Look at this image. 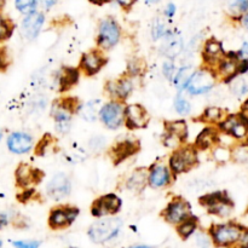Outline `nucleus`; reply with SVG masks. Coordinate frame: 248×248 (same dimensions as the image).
<instances>
[{
	"label": "nucleus",
	"mask_w": 248,
	"mask_h": 248,
	"mask_svg": "<svg viewBox=\"0 0 248 248\" xmlns=\"http://www.w3.org/2000/svg\"><path fill=\"white\" fill-rule=\"evenodd\" d=\"M198 162V149L191 144H183L177 148L169 157V167L174 177L191 171Z\"/></svg>",
	"instance_id": "1"
},
{
	"label": "nucleus",
	"mask_w": 248,
	"mask_h": 248,
	"mask_svg": "<svg viewBox=\"0 0 248 248\" xmlns=\"http://www.w3.org/2000/svg\"><path fill=\"white\" fill-rule=\"evenodd\" d=\"M241 22H242V26H244L245 28L248 29V11L244 15V17H242V21Z\"/></svg>",
	"instance_id": "53"
},
{
	"label": "nucleus",
	"mask_w": 248,
	"mask_h": 248,
	"mask_svg": "<svg viewBox=\"0 0 248 248\" xmlns=\"http://www.w3.org/2000/svg\"><path fill=\"white\" fill-rule=\"evenodd\" d=\"M70 191H72V183L69 177L62 172L55 174L46 186V194L48 198L55 201L64 200L70 195Z\"/></svg>",
	"instance_id": "17"
},
{
	"label": "nucleus",
	"mask_w": 248,
	"mask_h": 248,
	"mask_svg": "<svg viewBox=\"0 0 248 248\" xmlns=\"http://www.w3.org/2000/svg\"><path fill=\"white\" fill-rule=\"evenodd\" d=\"M39 1L41 2V5H43L45 9H50V7H52L53 5L56 4L57 0H39Z\"/></svg>",
	"instance_id": "52"
},
{
	"label": "nucleus",
	"mask_w": 248,
	"mask_h": 248,
	"mask_svg": "<svg viewBox=\"0 0 248 248\" xmlns=\"http://www.w3.org/2000/svg\"><path fill=\"white\" fill-rule=\"evenodd\" d=\"M4 5H5V0H0V10L4 7Z\"/></svg>",
	"instance_id": "58"
},
{
	"label": "nucleus",
	"mask_w": 248,
	"mask_h": 248,
	"mask_svg": "<svg viewBox=\"0 0 248 248\" xmlns=\"http://www.w3.org/2000/svg\"><path fill=\"white\" fill-rule=\"evenodd\" d=\"M244 228L234 222L222 223V224H213L210 228L211 241L213 245L219 248H229L239 242Z\"/></svg>",
	"instance_id": "2"
},
{
	"label": "nucleus",
	"mask_w": 248,
	"mask_h": 248,
	"mask_svg": "<svg viewBox=\"0 0 248 248\" xmlns=\"http://www.w3.org/2000/svg\"><path fill=\"white\" fill-rule=\"evenodd\" d=\"M53 142V138L51 137L50 135H45L43 138L40 140V142L36 144V148H35V153L38 155H44L46 153V149H47L48 147H50L51 143Z\"/></svg>",
	"instance_id": "41"
},
{
	"label": "nucleus",
	"mask_w": 248,
	"mask_h": 248,
	"mask_svg": "<svg viewBox=\"0 0 248 248\" xmlns=\"http://www.w3.org/2000/svg\"><path fill=\"white\" fill-rule=\"evenodd\" d=\"M15 5H16V9L18 10L21 14L27 16V15L35 11L36 0H15Z\"/></svg>",
	"instance_id": "38"
},
{
	"label": "nucleus",
	"mask_w": 248,
	"mask_h": 248,
	"mask_svg": "<svg viewBox=\"0 0 248 248\" xmlns=\"http://www.w3.org/2000/svg\"><path fill=\"white\" fill-rule=\"evenodd\" d=\"M128 248H155V247H152V246H145V245H138V246H131Z\"/></svg>",
	"instance_id": "55"
},
{
	"label": "nucleus",
	"mask_w": 248,
	"mask_h": 248,
	"mask_svg": "<svg viewBox=\"0 0 248 248\" xmlns=\"http://www.w3.org/2000/svg\"><path fill=\"white\" fill-rule=\"evenodd\" d=\"M121 29L118 22L111 17H107L99 23L97 46L98 50L107 51L113 48L120 41Z\"/></svg>",
	"instance_id": "6"
},
{
	"label": "nucleus",
	"mask_w": 248,
	"mask_h": 248,
	"mask_svg": "<svg viewBox=\"0 0 248 248\" xmlns=\"http://www.w3.org/2000/svg\"><path fill=\"white\" fill-rule=\"evenodd\" d=\"M167 29H166V26H165L164 22L161 21H155L154 24H153V28H152V36L154 40H159V39L164 38L165 35L167 34Z\"/></svg>",
	"instance_id": "39"
},
{
	"label": "nucleus",
	"mask_w": 248,
	"mask_h": 248,
	"mask_svg": "<svg viewBox=\"0 0 248 248\" xmlns=\"http://www.w3.org/2000/svg\"><path fill=\"white\" fill-rule=\"evenodd\" d=\"M140 145L138 140H125L113 145L109 150V155H110L111 161L114 162V165H119L125 161V160H127L130 156L135 155L136 153L140 152Z\"/></svg>",
	"instance_id": "22"
},
{
	"label": "nucleus",
	"mask_w": 248,
	"mask_h": 248,
	"mask_svg": "<svg viewBox=\"0 0 248 248\" xmlns=\"http://www.w3.org/2000/svg\"><path fill=\"white\" fill-rule=\"evenodd\" d=\"M232 10L236 12H247L248 11V0H229Z\"/></svg>",
	"instance_id": "43"
},
{
	"label": "nucleus",
	"mask_w": 248,
	"mask_h": 248,
	"mask_svg": "<svg viewBox=\"0 0 248 248\" xmlns=\"http://www.w3.org/2000/svg\"><path fill=\"white\" fill-rule=\"evenodd\" d=\"M124 110L125 106L121 102L110 101L102 106L98 118L109 130H118L124 125Z\"/></svg>",
	"instance_id": "12"
},
{
	"label": "nucleus",
	"mask_w": 248,
	"mask_h": 248,
	"mask_svg": "<svg viewBox=\"0 0 248 248\" xmlns=\"http://www.w3.org/2000/svg\"><path fill=\"white\" fill-rule=\"evenodd\" d=\"M194 72H195V70L191 67H182L181 69L177 70L173 79H172V82H173L174 87H176L179 92L186 91V87H188L189 81H190L191 77H193Z\"/></svg>",
	"instance_id": "30"
},
{
	"label": "nucleus",
	"mask_w": 248,
	"mask_h": 248,
	"mask_svg": "<svg viewBox=\"0 0 248 248\" xmlns=\"http://www.w3.org/2000/svg\"><path fill=\"white\" fill-rule=\"evenodd\" d=\"M225 56V51L223 48V45L217 39H208L205 43L201 52L202 62L205 68L213 70L216 65L222 61V58Z\"/></svg>",
	"instance_id": "21"
},
{
	"label": "nucleus",
	"mask_w": 248,
	"mask_h": 248,
	"mask_svg": "<svg viewBox=\"0 0 248 248\" xmlns=\"http://www.w3.org/2000/svg\"><path fill=\"white\" fill-rule=\"evenodd\" d=\"M79 216V208L70 205H58L50 211L48 227L52 230H63L69 228Z\"/></svg>",
	"instance_id": "8"
},
{
	"label": "nucleus",
	"mask_w": 248,
	"mask_h": 248,
	"mask_svg": "<svg viewBox=\"0 0 248 248\" xmlns=\"http://www.w3.org/2000/svg\"><path fill=\"white\" fill-rule=\"evenodd\" d=\"M174 110L179 115H189L191 111V104L188 99L182 96H177L174 99Z\"/></svg>",
	"instance_id": "37"
},
{
	"label": "nucleus",
	"mask_w": 248,
	"mask_h": 248,
	"mask_svg": "<svg viewBox=\"0 0 248 248\" xmlns=\"http://www.w3.org/2000/svg\"><path fill=\"white\" fill-rule=\"evenodd\" d=\"M148 184V171L138 169L132 172L130 177L126 179V189L135 194H140Z\"/></svg>",
	"instance_id": "28"
},
{
	"label": "nucleus",
	"mask_w": 248,
	"mask_h": 248,
	"mask_svg": "<svg viewBox=\"0 0 248 248\" xmlns=\"http://www.w3.org/2000/svg\"><path fill=\"white\" fill-rule=\"evenodd\" d=\"M0 248H2V242H1V240H0Z\"/></svg>",
	"instance_id": "60"
},
{
	"label": "nucleus",
	"mask_w": 248,
	"mask_h": 248,
	"mask_svg": "<svg viewBox=\"0 0 248 248\" xmlns=\"http://www.w3.org/2000/svg\"><path fill=\"white\" fill-rule=\"evenodd\" d=\"M213 157L219 164H225V162L232 159V150L228 149L224 145H217L213 149Z\"/></svg>",
	"instance_id": "36"
},
{
	"label": "nucleus",
	"mask_w": 248,
	"mask_h": 248,
	"mask_svg": "<svg viewBox=\"0 0 248 248\" xmlns=\"http://www.w3.org/2000/svg\"><path fill=\"white\" fill-rule=\"evenodd\" d=\"M237 244H239L237 248H248V229H244L241 237H240Z\"/></svg>",
	"instance_id": "47"
},
{
	"label": "nucleus",
	"mask_w": 248,
	"mask_h": 248,
	"mask_svg": "<svg viewBox=\"0 0 248 248\" xmlns=\"http://www.w3.org/2000/svg\"><path fill=\"white\" fill-rule=\"evenodd\" d=\"M240 58L237 52L225 53L219 63L215 67L213 73L217 78H222L225 82H230L239 75Z\"/></svg>",
	"instance_id": "19"
},
{
	"label": "nucleus",
	"mask_w": 248,
	"mask_h": 248,
	"mask_svg": "<svg viewBox=\"0 0 248 248\" xmlns=\"http://www.w3.org/2000/svg\"><path fill=\"white\" fill-rule=\"evenodd\" d=\"M104 90H106L108 96L111 98V101L124 103L133 92L132 78L121 77L119 79L108 80L106 82Z\"/></svg>",
	"instance_id": "14"
},
{
	"label": "nucleus",
	"mask_w": 248,
	"mask_h": 248,
	"mask_svg": "<svg viewBox=\"0 0 248 248\" xmlns=\"http://www.w3.org/2000/svg\"><path fill=\"white\" fill-rule=\"evenodd\" d=\"M79 69L73 67H64L60 72L57 78V85L60 86V91L64 92L75 86L79 80Z\"/></svg>",
	"instance_id": "27"
},
{
	"label": "nucleus",
	"mask_w": 248,
	"mask_h": 248,
	"mask_svg": "<svg viewBox=\"0 0 248 248\" xmlns=\"http://www.w3.org/2000/svg\"><path fill=\"white\" fill-rule=\"evenodd\" d=\"M12 33H14V24L10 22V19L0 15V43L7 40Z\"/></svg>",
	"instance_id": "34"
},
{
	"label": "nucleus",
	"mask_w": 248,
	"mask_h": 248,
	"mask_svg": "<svg viewBox=\"0 0 248 248\" xmlns=\"http://www.w3.org/2000/svg\"><path fill=\"white\" fill-rule=\"evenodd\" d=\"M89 147L93 153H101L106 147V138L101 137V136H96V137L91 138Z\"/></svg>",
	"instance_id": "40"
},
{
	"label": "nucleus",
	"mask_w": 248,
	"mask_h": 248,
	"mask_svg": "<svg viewBox=\"0 0 248 248\" xmlns=\"http://www.w3.org/2000/svg\"><path fill=\"white\" fill-rule=\"evenodd\" d=\"M166 132H165L162 143L167 148L176 150L182 147L188 138V125L184 120H174L166 123Z\"/></svg>",
	"instance_id": "13"
},
{
	"label": "nucleus",
	"mask_w": 248,
	"mask_h": 248,
	"mask_svg": "<svg viewBox=\"0 0 248 248\" xmlns=\"http://www.w3.org/2000/svg\"><path fill=\"white\" fill-rule=\"evenodd\" d=\"M106 63L107 58L104 56L103 51L96 48V50L85 52L81 56L79 63V69L87 77H93L104 67Z\"/></svg>",
	"instance_id": "18"
},
{
	"label": "nucleus",
	"mask_w": 248,
	"mask_h": 248,
	"mask_svg": "<svg viewBox=\"0 0 248 248\" xmlns=\"http://www.w3.org/2000/svg\"><path fill=\"white\" fill-rule=\"evenodd\" d=\"M174 14H176V6H174L173 4L167 5L166 10H165V15H166L169 18H171V17H173Z\"/></svg>",
	"instance_id": "51"
},
{
	"label": "nucleus",
	"mask_w": 248,
	"mask_h": 248,
	"mask_svg": "<svg viewBox=\"0 0 248 248\" xmlns=\"http://www.w3.org/2000/svg\"><path fill=\"white\" fill-rule=\"evenodd\" d=\"M44 21H45V17L41 12L34 11L31 14L27 15L21 24V31L24 38L27 40H34L40 33Z\"/></svg>",
	"instance_id": "24"
},
{
	"label": "nucleus",
	"mask_w": 248,
	"mask_h": 248,
	"mask_svg": "<svg viewBox=\"0 0 248 248\" xmlns=\"http://www.w3.org/2000/svg\"><path fill=\"white\" fill-rule=\"evenodd\" d=\"M6 144L10 152L17 155H22L27 154L33 149L34 140L29 133L17 131V132H12L7 137Z\"/></svg>",
	"instance_id": "23"
},
{
	"label": "nucleus",
	"mask_w": 248,
	"mask_h": 248,
	"mask_svg": "<svg viewBox=\"0 0 248 248\" xmlns=\"http://www.w3.org/2000/svg\"><path fill=\"white\" fill-rule=\"evenodd\" d=\"M7 65H9V56L5 48L0 47V72H4Z\"/></svg>",
	"instance_id": "46"
},
{
	"label": "nucleus",
	"mask_w": 248,
	"mask_h": 248,
	"mask_svg": "<svg viewBox=\"0 0 248 248\" xmlns=\"http://www.w3.org/2000/svg\"><path fill=\"white\" fill-rule=\"evenodd\" d=\"M162 39H164V43L161 45V52L169 58L177 57L183 48V41L181 36L169 31Z\"/></svg>",
	"instance_id": "26"
},
{
	"label": "nucleus",
	"mask_w": 248,
	"mask_h": 248,
	"mask_svg": "<svg viewBox=\"0 0 248 248\" xmlns=\"http://www.w3.org/2000/svg\"><path fill=\"white\" fill-rule=\"evenodd\" d=\"M244 110L248 111V99H247L246 102H245V104H244Z\"/></svg>",
	"instance_id": "57"
},
{
	"label": "nucleus",
	"mask_w": 248,
	"mask_h": 248,
	"mask_svg": "<svg viewBox=\"0 0 248 248\" xmlns=\"http://www.w3.org/2000/svg\"><path fill=\"white\" fill-rule=\"evenodd\" d=\"M149 123V114L140 104H128L124 110V125L128 130H140Z\"/></svg>",
	"instance_id": "15"
},
{
	"label": "nucleus",
	"mask_w": 248,
	"mask_h": 248,
	"mask_svg": "<svg viewBox=\"0 0 248 248\" xmlns=\"http://www.w3.org/2000/svg\"><path fill=\"white\" fill-rule=\"evenodd\" d=\"M218 140H219V131L213 126H208L199 133L194 147L198 150H207L218 144Z\"/></svg>",
	"instance_id": "25"
},
{
	"label": "nucleus",
	"mask_w": 248,
	"mask_h": 248,
	"mask_svg": "<svg viewBox=\"0 0 248 248\" xmlns=\"http://www.w3.org/2000/svg\"><path fill=\"white\" fill-rule=\"evenodd\" d=\"M199 201H200V205L208 211V213L222 218L232 215V211L234 208L232 199L228 196L225 191L205 194L199 199Z\"/></svg>",
	"instance_id": "5"
},
{
	"label": "nucleus",
	"mask_w": 248,
	"mask_h": 248,
	"mask_svg": "<svg viewBox=\"0 0 248 248\" xmlns=\"http://www.w3.org/2000/svg\"><path fill=\"white\" fill-rule=\"evenodd\" d=\"M123 222L120 218L106 217L93 223L89 229V237L94 244H106L115 239L121 232Z\"/></svg>",
	"instance_id": "3"
},
{
	"label": "nucleus",
	"mask_w": 248,
	"mask_h": 248,
	"mask_svg": "<svg viewBox=\"0 0 248 248\" xmlns=\"http://www.w3.org/2000/svg\"><path fill=\"white\" fill-rule=\"evenodd\" d=\"M135 1L136 0H116V2H118L121 7H124V9L126 10L130 9V7L135 4Z\"/></svg>",
	"instance_id": "49"
},
{
	"label": "nucleus",
	"mask_w": 248,
	"mask_h": 248,
	"mask_svg": "<svg viewBox=\"0 0 248 248\" xmlns=\"http://www.w3.org/2000/svg\"><path fill=\"white\" fill-rule=\"evenodd\" d=\"M225 113L222 108L216 106H210L203 110L199 120L203 124H210V125H218L225 119Z\"/></svg>",
	"instance_id": "29"
},
{
	"label": "nucleus",
	"mask_w": 248,
	"mask_h": 248,
	"mask_svg": "<svg viewBox=\"0 0 248 248\" xmlns=\"http://www.w3.org/2000/svg\"><path fill=\"white\" fill-rule=\"evenodd\" d=\"M218 131L235 140H245L248 136V116L244 113L227 115L222 123L218 124Z\"/></svg>",
	"instance_id": "9"
},
{
	"label": "nucleus",
	"mask_w": 248,
	"mask_h": 248,
	"mask_svg": "<svg viewBox=\"0 0 248 248\" xmlns=\"http://www.w3.org/2000/svg\"><path fill=\"white\" fill-rule=\"evenodd\" d=\"M1 138H2V132H1V130H0V140H1Z\"/></svg>",
	"instance_id": "59"
},
{
	"label": "nucleus",
	"mask_w": 248,
	"mask_h": 248,
	"mask_svg": "<svg viewBox=\"0 0 248 248\" xmlns=\"http://www.w3.org/2000/svg\"><path fill=\"white\" fill-rule=\"evenodd\" d=\"M230 90L236 97H242L248 93V74L237 75L230 81Z\"/></svg>",
	"instance_id": "33"
},
{
	"label": "nucleus",
	"mask_w": 248,
	"mask_h": 248,
	"mask_svg": "<svg viewBox=\"0 0 248 248\" xmlns=\"http://www.w3.org/2000/svg\"><path fill=\"white\" fill-rule=\"evenodd\" d=\"M195 241H196V245H198L199 248H210L211 244H212L210 235L205 234V232H201L196 234Z\"/></svg>",
	"instance_id": "42"
},
{
	"label": "nucleus",
	"mask_w": 248,
	"mask_h": 248,
	"mask_svg": "<svg viewBox=\"0 0 248 248\" xmlns=\"http://www.w3.org/2000/svg\"><path fill=\"white\" fill-rule=\"evenodd\" d=\"M102 107L99 106V101H90L86 104L79 108V113L85 120L87 121H94L98 118L99 110Z\"/></svg>",
	"instance_id": "32"
},
{
	"label": "nucleus",
	"mask_w": 248,
	"mask_h": 248,
	"mask_svg": "<svg viewBox=\"0 0 248 248\" xmlns=\"http://www.w3.org/2000/svg\"><path fill=\"white\" fill-rule=\"evenodd\" d=\"M162 73H164V75L166 77V79L172 81L174 74H176V67H174L172 61H166V62L164 63V65H162Z\"/></svg>",
	"instance_id": "44"
},
{
	"label": "nucleus",
	"mask_w": 248,
	"mask_h": 248,
	"mask_svg": "<svg viewBox=\"0 0 248 248\" xmlns=\"http://www.w3.org/2000/svg\"><path fill=\"white\" fill-rule=\"evenodd\" d=\"M108 1L109 0H90V2H92V4L94 5H103Z\"/></svg>",
	"instance_id": "54"
},
{
	"label": "nucleus",
	"mask_w": 248,
	"mask_h": 248,
	"mask_svg": "<svg viewBox=\"0 0 248 248\" xmlns=\"http://www.w3.org/2000/svg\"><path fill=\"white\" fill-rule=\"evenodd\" d=\"M237 55H239L240 60H248V43H245L242 45L241 50L237 52Z\"/></svg>",
	"instance_id": "48"
},
{
	"label": "nucleus",
	"mask_w": 248,
	"mask_h": 248,
	"mask_svg": "<svg viewBox=\"0 0 248 248\" xmlns=\"http://www.w3.org/2000/svg\"><path fill=\"white\" fill-rule=\"evenodd\" d=\"M123 201L116 194L109 193L99 196L91 206V215L97 218H106L114 216L121 210Z\"/></svg>",
	"instance_id": "11"
},
{
	"label": "nucleus",
	"mask_w": 248,
	"mask_h": 248,
	"mask_svg": "<svg viewBox=\"0 0 248 248\" xmlns=\"http://www.w3.org/2000/svg\"><path fill=\"white\" fill-rule=\"evenodd\" d=\"M79 108L78 99L73 98V97L62 98L53 104L52 115L57 132L67 133L70 130L73 114L77 113Z\"/></svg>",
	"instance_id": "4"
},
{
	"label": "nucleus",
	"mask_w": 248,
	"mask_h": 248,
	"mask_svg": "<svg viewBox=\"0 0 248 248\" xmlns=\"http://www.w3.org/2000/svg\"><path fill=\"white\" fill-rule=\"evenodd\" d=\"M216 80H217V77L213 70L203 67L194 72L186 91H188L191 96L205 94L213 89Z\"/></svg>",
	"instance_id": "10"
},
{
	"label": "nucleus",
	"mask_w": 248,
	"mask_h": 248,
	"mask_svg": "<svg viewBox=\"0 0 248 248\" xmlns=\"http://www.w3.org/2000/svg\"><path fill=\"white\" fill-rule=\"evenodd\" d=\"M162 218L166 220L169 224L178 225L189 217L193 216L191 213V206L186 199L182 196H174L172 200L166 205V207L162 210Z\"/></svg>",
	"instance_id": "7"
},
{
	"label": "nucleus",
	"mask_w": 248,
	"mask_h": 248,
	"mask_svg": "<svg viewBox=\"0 0 248 248\" xmlns=\"http://www.w3.org/2000/svg\"><path fill=\"white\" fill-rule=\"evenodd\" d=\"M157 1H160V0H145V2H147V4H155V2H157Z\"/></svg>",
	"instance_id": "56"
},
{
	"label": "nucleus",
	"mask_w": 248,
	"mask_h": 248,
	"mask_svg": "<svg viewBox=\"0 0 248 248\" xmlns=\"http://www.w3.org/2000/svg\"><path fill=\"white\" fill-rule=\"evenodd\" d=\"M198 227L199 219L195 216H191L188 219H186L181 224L177 225V232H178V235L183 240H188L191 235L195 234V232L198 230Z\"/></svg>",
	"instance_id": "31"
},
{
	"label": "nucleus",
	"mask_w": 248,
	"mask_h": 248,
	"mask_svg": "<svg viewBox=\"0 0 248 248\" xmlns=\"http://www.w3.org/2000/svg\"><path fill=\"white\" fill-rule=\"evenodd\" d=\"M43 177L44 174L40 170L35 169L27 162H21L15 171L17 186L22 189H29V186L39 184Z\"/></svg>",
	"instance_id": "20"
},
{
	"label": "nucleus",
	"mask_w": 248,
	"mask_h": 248,
	"mask_svg": "<svg viewBox=\"0 0 248 248\" xmlns=\"http://www.w3.org/2000/svg\"><path fill=\"white\" fill-rule=\"evenodd\" d=\"M12 246L15 248H39L40 242L35 241V240H22V241H12Z\"/></svg>",
	"instance_id": "45"
},
{
	"label": "nucleus",
	"mask_w": 248,
	"mask_h": 248,
	"mask_svg": "<svg viewBox=\"0 0 248 248\" xmlns=\"http://www.w3.org/2000/svg\"><path fill=\"white\" fill-rule=\"evenodd\" d=\"M145 69V64H144V61L142 60H132L127 65V77L130 78H136V77H140V74L144 73Z\"/></svg>",
	"instance_id": "35"
},
{
	"label": "nucleus",
	"mask_w": 248,
	"mask_h": 248,
	"mask_svg": "<svg viewBox=\"0 0 248 248\" xmlns=\"http://www.w3.org/2000/svg\"><path fill=\"white\" fill-rule=\"evenodd\" d=\"M10 223V217L6 213H0V229H2L4 227H6Z\"/></svg>",
	"instance_id": "50"
},
{
	"label": "nucleus",
	"mask_w": 248,
	"mask_h": 248,
	"mask_svg": "<svg viewBox=\"0 0 248 248\" xmlns=\"http://www.w3.org/2000/svg\"><path fill=\"white\" fill-rule=\"evenodd\" d=\"M173 177L169 165L162 162L154 164L148 170V186L153 189H165L171 186Z\"/></svg>",
	"instance_id": "16"
}]
</instances>
